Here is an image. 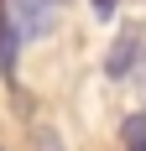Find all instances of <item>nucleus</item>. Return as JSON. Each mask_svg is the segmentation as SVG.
<instances>
[{
    "label": "nucleus",
    "mask_w": 146,
    "mask_h": 151,
    "mask_svg": "<svg viewBox=\"0 0 146 151\" xmlns=\"http://www.w3.org/2000/svg\"><path fill=\"white\" fill-rule=\"evenodd\" d=\"M120 146H125V151H146V115H125V125H120Z\"/></svg>",
    "instance_id": "3"
},
{
    "label": "nucleus",
    "mask_w": 146,
    "mask_h": 151,
    "mask_svg": "<svg viewBox=\"0 0 146 151\" xmlns=\"http://www.w3.org/2000/svg\"><path fill=\"white\" fill-rule=\"evenodd\" d=\"M136 47H141V37H136V31H120L115 47H110V58H104V73H110V78H125L131 63H136Z\"/></svg>",
    "instance_id": "2"
},
{
    "label": "nucleus",
    "mask_w": 146,
    "mask_h": 151,
    "mask_svg": "<svg viewBox=\"0 0 146 151\" xmlns=\"http://www.w3.org/2000/svg\"><path fill=\"white\" fill-rule=\"evenodd\" d=\"M94 16H115V0H94Z\"/></svg>",
    "instance_id": "5"
},
{
    "label": "nucleus",
    "mask_w": 146,
    "mask_h": 151,
    "mask_svg": "<svg viewBox=\"0 0 146 151\" xmlns=\"http://www.w3.org/2000/svg\"><path fill=\"white\" fill-rule=\"evenodd\" d=\"M52 26V0H16V42H26V37H42V31Z\"/></svg>",
    "instance_id": "1"
},
{
    "label": "nucleus",
    "mask_w": 146,
    "mask_h": 151,
    "mask_svg": "<svg viewBox=\"0 0 146 151\" xmlns=\"http://www.w3.org/2000/svg\"><path fill=\"white\" fill-rule=\"evenodd\" d=\"M31 151H68L58 141V130H52V125H37V130H31Z\"/></svg>",
    "instance_id": "4"
}]
</instances>
